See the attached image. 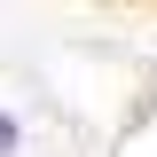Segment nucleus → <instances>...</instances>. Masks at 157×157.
I'll use <instances>...</instances> for the list:
<instances>
[{
	"label": "nucleus",
	"instance_id": "nucleus-1",
	"mask_svg": "<svg viewBox=\"0 0 157 157\" xmlns=\"http://www.w3.org/2000/svg\"><path fill=\"white\" fill-rule=\"evenodd\" d=\"M16 149H24V118H16V110H0V157H16Z\"/></svg>",
	"mask_w": 157,
	"mask_h": 157
}]
</instances>
